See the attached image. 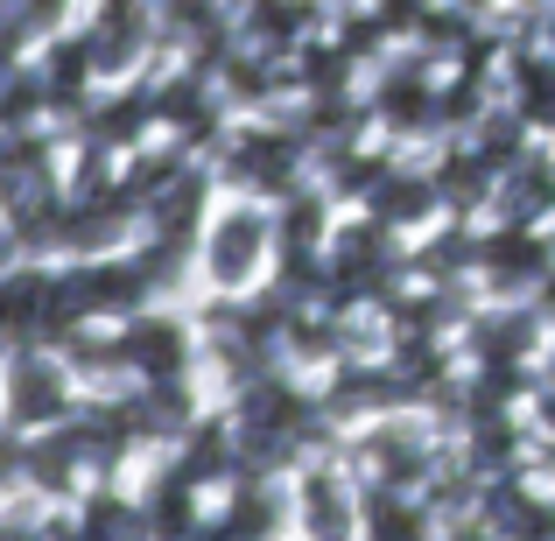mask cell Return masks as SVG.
<instances>
[{
	"label": "cell",
	"instance_id": "obj_1",
	"mask_svg": "<svg viewBox=\"0 0 555 541\" xmlns=\"http://www.w3.org/2000/svg\"><path fill=\"white\" fill-rule=\"evenodd\" d=\"M0 379H8V422H56L64 415V373L50 365V352H8V365H0Z\"/></svg>",
	"mask_w": 555,
	"mask_h": 541
},
{
	"label": "cell",
	"instance_id": "obj_2",
	"mask_svg": "<svg viewBox=\"0 0 555 541\" xmlns=\"http://www.w3.org/2000/svg\"><path fill=\"white\" fill-rule=\"evenodd\" d=\"M268 246H274L268 218H260V211H232L225 226H211V254H204V260H211V274L225 288H246L260 274V254H268Z\"/></svg>",
	"mask_w": 555,
	"mask_h": 541
},
{
	"label": "cell",
	"instance_id": "obj_3",
	"mask_svg": "<svg viewBox=\"0 0 555 541\" xmlns=\"http://www.w3.org/2000/svg\"><path fill=\"white\" fill-rule=\"evenodd\" d=\"M366 534L373 541H429L436 534V520L422 514L415 500H408V492H366Z\"/></svg>",
	"mask_w": 555,
	"mask_h": 541
},
{
	"label": "cell",
	"instance_id": "obj_4",
	"mask_svg": "<svg viewBox=\"0 0 555 541\" xmlns=\"http://www.w3.org/2000/svg\"><path fill=\"white\" fill-rule=\"evenodd\" d=\"M8 254H14V240H8V232H0V260H8Z\"/></svg>",
	"mask_w": 555,
	"mask_h": 541
}]
</instances>
